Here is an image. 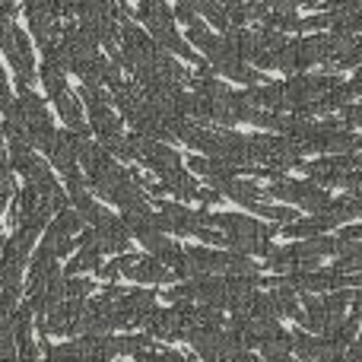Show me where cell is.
Wrapping results in <instances>:
<instances>
[{
	"label": "cell",
	"mask_w": 362,
	"mask_h": 362,
	"mask_svg": "<svg viewBox=\"0 0 362 362\" xmlns=\"http://www.w3.org/2000/svg\"><path fill=\"white\" fill-rule=\"evenodd\" d=\"M13 175H10V156L4 150V140H0V185H6Z\"/></svg>",
	"instance_id": "24"
},
{
	"label": "cell",
	"mask_w": 362,
	"mask_h": 362,
	"mask_svg": "<svg viewBox=\"0 0 362 362\" xmlns=\"http://www.w3.org/2000/svg\"><path fill=\"white\" fill-rule=\"evenodd\" d=\"M344 89H346V99H356V95H362V64L356 67V76H353L350 83H344Z\"/></svg>",
	"instance_id": "22"
},
{
	"label": "cell",
	"mask_w": 362,
	"mask_h": 362,
	"mask_svg": "<svg viewBox=\"0 0 362 362\" xmlns=\"http://www.w3.org/2000/svg\"><path fill=\"white\" fill-rule=\"evenodd\" d=\"M80 137L83 134H76V131H57V140H54V146H51L48 159L61 175L76 172V163H80Z\"/></svg>",
	"instance_id": "12"
},
{
	"label": "cell",
	"mask_w": 362,
	"mask_h": 362,
	"mask_svg": "<svg viewBox=\"0 0 362 362\" xmlns=\"http://www.w3.org/2000/svg\"><path fill=\"white\" fill-rule=\"evenodd\" d=\"M93 232H95V245H99L105 255H124L127 245H131V229H127V223L112 216V213H108L99 226H93Z\"/></svg>",
	"instance_id": "11"
},
{
	"label": "cell",
	"mask_w": 362,
	"mask_h": 362,
	"mask_svg": "<svg viewBox=\"0 0 362 362\" xmlns=\"http://www.w3.org/2000/svg\"><path fill=\"white\" fill-rule=\"evenodd\" d=\"M25 16H29L32 35L38 38L42 48L57 42V6L54 0H25Z\"/></svg>",
	"instance_id": "9"
},
{
	"label": "cell",
	"mask_w": 362,
	"mask_h": 362,
	"mask_svg": "<svg viewBox=\"0 0 362 362\" xmlns=\"http://www.w3.org/2000/svg\"><path fill=\"white\" fill-rule=\"evenodd\" d=\"M42 86L48 89L51 99H57L61 93H67V70L61 67L54 54H45V64H42Z\"/></svg>",
	"instance_id": "16"
},
{
	"label": "cell",
	"mask_w": 362,
	"mask_h": 362,
	"mask_svg": "<svg viewBox=\"0 0 362 362\" xmlns=\"http://www.w3.org/2000/svg\"><path fill=\"white\" fill-rule=\"evenodd\" d=\"M10 83H6V76H4V67H0V112H6L10 108Z\"/></svg>",
	"instance_id": "23"
},
{
	"label": "cell",
	"mask_w": 362,
	"mask_h": 362,
	"mask_svg": "<svg viewBox=\"0 0 362 362\" xmlns=\"http://www.w3.org/2000/svg\"><path fill=\"white\" fill-rule=\"evenodd\" d=\"M340 226V216H334L331 210L312 213L308 219H293V223L283 226V235L286 238H312V235H325L327 229Z\"/></svg>",
	"instance_id": "13"
},
{
	"label": "cell",
	"mask_w": 362,
	"mask_h": 362,
	"mask_svg": "<svg viewBox=\"0 0 362 362\" xmlns=\"http://www.w3.org/2000/svg\"><path fill=\"white\" fill-rule=\"evenodd\" d=\"M353 318L362 321V293L356 296V299H353Z\"/></svg>",
	"instance_id": "27"
},
{
	"label": "cell",
	"mask_w": 362,
	"mask_h": 362,
	"mask_svg": "<svg viewBox=\"0 0 362 362\" xmlns=\"http://www.w3.org/2000/svg\"><path fill=\"white\" fill-rule=\"evenodd\" d=\"M115 261H118V267H121V274L124 276H131V280H137V283H169L172 280V274L175 270L169 267L165 261H159L156 255H115Z\"/></svg>",
	"instance_id": "6"
},
{
	"label": "cell",
	"mask_w": 362,
	"mask_h": 362,
	"mask_svg": "<svg viewBox=\"0 0 362 362\" xmlns=\"http://www.w3.org/2000/svg\"><path fill=\"white\" fill-rule=\"evenodd\" d=\"M327 10H334V13H356V10H362V0H327Z\"/></svg>",
	"instance_id": "21"
},
{
	"label": "cell",
	"mask_w": 362,
	"mask_h": 362,
	"mask_svg": "<svg viewBox=\"0 0 362 362\" xmlns=\"http://www.w3.org/2000/svg\"><path fill=\"white\" fill-rule=\"evenodd\" d=\"M144 23H146V32H150L153 38H156L159 48L175 51V54H178V57H185V61L200 64V61H197V54H194V48L178 35V29H175V13H172L169 6L163 4V0H159V4L153 6L150 13H146Z\"/></svg>",
	"instance_id": "4"
},
{
	"label": "cell",
	"mask_w": 362,
	"mask_h": 362,
	"mask_svg": "<svg viewBox=\"0 0 362 362\" xmlns=\"http://www.w3.org/2000/svg\"><path fill=\"white\" fill-rule=\"evenodd\" d=\"M337 238H344V242H356V238H362V226H344Z\"/></svg>",
	"instance_id": "25"
},
{
	"label": "cell",
	"mask_w": 362,
	"mask_h": 362,
	"mask_svg": "<svg viewBox=\"0 0 362 362\" xmlns=\"http://www.w3.org/2000/svg\"><path fill=\"white\" fill-rule=\"evenodd\" d=\"M54 105H57V115L64 118V124H67L70 131L89 134V131H86V118H83V105H80V99H76L74 93H61V95L54 99Z\"/></svg>",
	"instance_id": "15"
},
{
	"label": "cell",
	"mask_w": 362,
	"mask_h": 362,
	"mask_svg": "<svg viewBox=\"0 0 362 362\" xmlns=\"http://www.w3.org/2000/svg\"><path fill=\"white\" fill-rule=\"evenodd\" d=\"M204 216V226H216V229L226 232V245L232 251H242V255H257V257H270L274 255V226L257 223V219H248L242 213H206L200 210Z\"/></svg>",
	"instance_id": "1"
},
{
	"label": "cell",
	"mask_w": 362,
	"mask_h": 362,
	"mask_svg": "<svg viewBox=\"0 0 362 362\" xmlns=\"http://www.w3.org/2000/svg\"><path fill=\"white\" fill-rule=\"evenodd\" d=\"M286 286H293L296 293H331V289H344L350 286V274L340 270H293L286 274Z\"/></svg>",
	"instance_id": "8"
},
{
	"label": "cell",
	"mask_w": 362,
	"mask_h": 362,
	"mask_svg": "<svg viewBox=\"0 0 362 362\" xmlns=\"http://www.w3.org/2000/svg\"><path fill=\"white\" fill-rule=\"evenodd\" d=\"M89 293H93V280H76V276L64 280V299H86Z\"/></svg>",
	"instance_id": "19"
},
{
	"label": "cell",
	"mask_w": 362,
	"mask_h": 362,
	"mask_svg": "<svg viewBox=\"0 0 362 362\" xmlns=\"http://www.w3.org/2000/svg\"><path fill=\"white\" fill-rule=\"evenodd\" d=\"M83 102H86V108H89V124H93V131L99 140H105V137H112V134L121 131V118L112 112L108 95L102 93V86H83Z\"/></svg>",
	"instance_id": "7"
},
{
	"label": "cell",
	"mask_w": 362,
	"mask_h": 362,
	"mask_svg": "<svg viewBox=\"0 0 362 362\" xmlns=\"http://www.w3.org/2000/svg\"><path fill=\"white\" fill-rule=\"evenodd\" d=\"M19 108H23L29 144L38 146V150H45V153H51V146H54V140H57V127H54V121H51L45 102L38 99L32 89H23V93H19Z\"/></svg>",
	"instance_id": "3"
},
{
	"label": "cell",
	"mask_w": 362,
	"mask_h": 362,
	"mask_svg": "<svg viewBox=\"0 0 362 362\" xmlns=\"http://www.w3.org/2000/svg\"><path fill=\"white\" fill-rule=\"evenodd\" d=\"M312 181L325 187H334V185H344V178L350 175L353 169H362V153H331V156H321V159H312V163L299 165Z\"/></svg>",
	"instance_id": "5"
},
{
	"label": "cell",
	"mask_w": 362,
	"mask_h": 362,
	"mask_svg": "<svg viewBox=\"0 0 362 362\" xmlns=\"http://www.w3.org/2000/svg\"><path fill=\"white\" fill-rule=\"evenodd\" d=\"M74 248H76L74 235H70V232H64L61 226L51 219V223H48V232H45V238H42V251H48L51 257H64V255H70Z\"/></svg>",
	"instance_id": "17"
},
{
	"label": "cell",
	"mask_w": 362,
	"mask_h": 362,
	"mask_svg": "<svg viewBox=\"0 0 362 362\" xmlns=\"http://www.w3.org/2000/svg\"><path fill=\"white\" fill-rule=\"evenodd\" d=\"M187 38H191V45L194 48H204L206 45V38H210V29H206L200 19H194L191 25H187Z\"/></svg>",
	"instance_id": "20"
},
{
	"label": "cell",
	"mask_w": 362,
	"mask_h": 362,
	"mask_svg": "<svg viewBox=\"0 0 362 362\" xmlns=\"http://www.w3.org/2000/svg\"><path fill=\"white\" fill-rule=\"evenodd\" d=\"M267 197H276V200H289V204L302 206V210H312V213H321L331 206V194H327L325 185L318 181L305 178V181H296V178H276L270 181L267 187Z\"/></svg>",
	"instance_id": "2"
},
{
	"label": "cell",
	"mask_w": 362,
	"mask_h": 362,
	"mask_svg": "<svg viewBox=\"0 0 362 362\" xmlns=\"http://www.w3.org/2000/svg\"><path fill=\"white\" fill-rule=\"evenodd\" d=\"M257 216H267V223H293L296 219V210L289 206H270V204H257Z\"/></svg>",
	"instance_id": "18"
},
{
	"label": "cell",
	"mask_w": 362,
	"mask_h": 362,
	"mask_svg": "<svg viewBox=\"0 0 362 362\" xmlns=\"http://www.w3.org/2000/svg\"><path fill=\"white\" fill-rule=\"evenodd\" d=\"M159 226H163V232H175V235H197V232L204 229V216L181 204L165 200V204L159 206Z\"/></svg>",
	"instance_id": "10"
},
{
	"label": "cell",
	"mask_w": 362,
	"mask_h": 362,
	"mask_svg": "<svg viewBox=\"0 0 362 362\" xmlns=\"http://www.w3.org/2000/svg\"><path fill=\"white\" fill-rule=\"evenodd\" d=\"M216 191L223 194V197L242 204L245 210H251V213H255L257 204H264V197H267V191H261L255 181H245V178H238V175L229 178V181H223V185H216Z\"/></svg>",
	"instance_id": "14"
},
{
	"label": "cell",
	"mask_w": 362,
	"mask_h": 362,
	"mask_svg": "<svg viewBox=\"0 0 362 362\" xmlns=\"http://www.w3.org/2000/svg\"><path fill=\"white\" fill-rule=\"evenodd\" d=\"M156 4H159V0H140V10H137V16H140V19H144V16H146V13H150V10H153V6H156Z\"/></svg>",
	"instance_id": "26"
}]
</instances>
